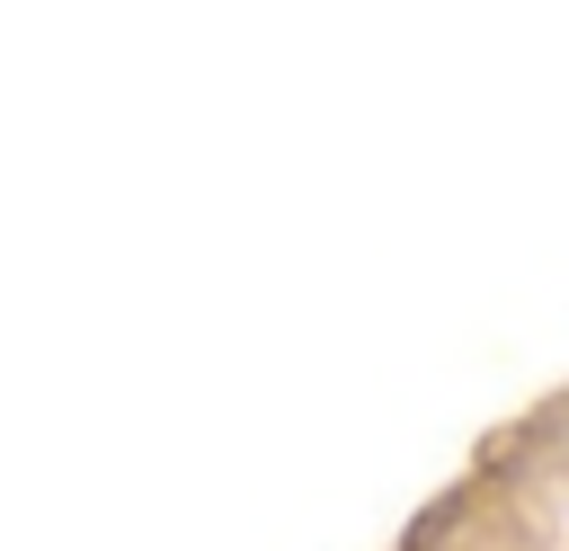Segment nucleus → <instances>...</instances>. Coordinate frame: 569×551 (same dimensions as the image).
<instances>
[]
</instances>
